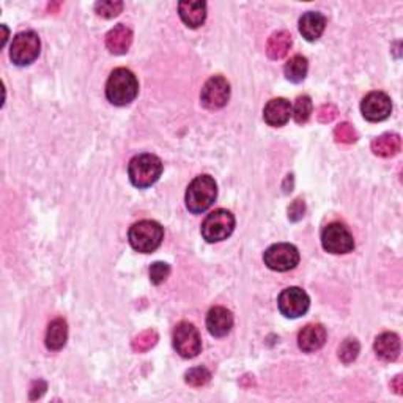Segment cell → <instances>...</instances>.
Masks as SVG:
<instances>
[{"mask_svg": "<svg viewBox=\"0 0 403 403\" xmlns=\"http://www.w3.org/2000/svg\"><path fill=\"white\" fill-rule=\"evenodd\" d=\"M139 93V82L134 73L117 68L110 73L106 84V96L114 106H128Z\"/></svg>", "mask_w": 403, "mask_h": 403, "instance_id": "obj_1", "label": "cell"}, {"mask_svg": "<svg viewBox=\"0 0 403 403\" xmlns=\"http://www.w3.org/2000/svg\"><path fill=\"white\" fill-rule=\"evenodd\" d=\"M162 174V161L158 156L150 153H142L134 156L130 161L128 175L131 183L139 189L150 188L159 180Z\"/></svg>", "mask_w": 403, "mask_h": 403, "instance_id": "obj_2", "label": "cell"}, {"mask_svg": "<svg viewBox=\"0 0 403 403\" xmlns=\"http://www.w3.org/2000/svg\"><path fill=\"white\" fill-rule=\"evenodd\" d=\"M218 197V184L210 175L196 177L186 191V206L194 214L204 213Z\"/></svg>", "mask_w": 403, "mask_h": 403, "instance_id": "obj_3", "label": "cell"}, {"mask_svg": "<svg viewBox=\"0 0 403 403\" xmlns=\"http://www.w3.org/2000/svg\"><path fill=\"white\" fill-rule=\"evenodd\" d=\"M128 238L134 251L142 253H152L159 248L164 240V229L156 221H139L130 229Z\"/></svg>", "mask_w": 403, "mask_h": 403, "instance_id": "obj_4", "label": "cell"}, {"mask_svg": "<svg viewBox=\"0 0 403 403\" xmlns=\"http://www.w3.org/2000/svg\"><path fill=\"white\" fill-rule=\"evenodd\" d=\"M235 230V216L227 210H214L202 224V236L208 243L227 240Z\"/></svg>", "mask_w": 403, "mask_h": 403, "instance_id": "obj_5", "label": "cell"}, {"mask_svg": "<svg viewBox=\"0 0 403 403\" xmlns=\"http://www.w3.org/2000/svg\"><path fill=\"white\" fill-rule=\"evenodd\" d=\"M40 36L33 31L21 32L13 38L10 46V58L14 65L27 66L33 63L40 56Z\"/></svg>", "mask_w": 403, "mask_h": 403, "instance_id": "obj_6", "label": "cell"}, {"mask_svg": "<svg viewBox=\"0 0 403 403\" xmlns=\"http://www.w3.org/2000/svg\"><path fill=\"white\" fill-rule=\"evenodd\" d=\"M265 265L273 271L286 273L300 263V252L290 243H278L268 248L263 253Z\"/></svg>", "mask_w": 403, "mask_h": 403, "instance_id": "obj_7", "label": "cell"}, {"mask_svg": "<svg viewBox=\"0 0 403 403\" xmlns=\"http://www.w3.org/2000/svg\"><path fill=\"white\" fill-rule=\"evenodd\" d=\"M174 348L184 360H192L202 350V339L197 328L192 323L182 322L174 331Z\"/></svg>", "mask_w": 403, "mask_h": 403, "instance_id": "obj_8", "label": "cell"}, {"mask_svg": "<svg viewBox=\"0 0 403 403\" xmlns=\"http://www.w3.org/2000/svg\"><path fill=\"white\" fill-rule=\"evenodd\" d=\"M230 100V84L226 78L213 76L205 82L200 92L202 106L208 110L222 109Z\"/></svg>", "mask_w": 403, "mask_h": 403, "instance_id": "obj_9", "label": "cell"}, {"mask_svg": "<svg viewBox=\"0 0 403 403\" xmlns=\"http://www.w3.org/2000/svg\"><path fill=\"white\" fill-rule=\"evenodd\" d=\"M322 244L331 253H348L355 249V240L350 230L339 222L328 224L322 232Z\"/></svg>", "mask_w": 403, "mask_h": 403, "instance_id": "obj_10", "label": "cell"}, {"mask_svg": "<svg viewBox=\"0 0 403 403\" xmlns=\"http://www.w3.org/2000/svg\"><path fill=\"white\" fill-rule=\"evenodd\" d=\"M278 305L283 317L298 318L309 310L310 300L303 288L288 287L279 295Z\"/></svg>", "mask_w": 403, "mask_h": 403, "instance_id": "obj_11", "label": "cell"}, {"mask_svg": "<svg viewBox=\"0 0 403 403\" xmlns=\"http://www.w3.org/2000/svg\"><path fill=\"white\" fill-rule=\"evenodd\" d=\"M361 112L365 120L383 122L392 112V101L383 92H370L361 103Z\"/></svg>", "mask_w": 403, "mask_h": 403, "instance_id": "obj_12", "label": "cell"}, {"mask_svg": "<svg viewBox=\"0 0 403 403\" xmlns=\"http://www.w3.org/2000/svg\"><path fill=\"white\" fill-rule=\"evenodd\" d=\"M206 328L213 337H224L234 328V315L229 309L216 305L206 315Z\"/></svg>", "mask_w": 403, "mask_h": 403, "instance_id": "obj_13", "label": "cell"}, {"mask_svg": "<svg viewBox=\"0 0 403 403\" xmlns=\"http://www.w3.org/2000/svg\"><path fill=\"white\" fill-rule=\"evenodd\" d=\"M326 342V330L318 323L304 326L298 334V347L304 353H313L322 348Z\"/></svg>", "mask_w": 403, "mask_h": 403, "instance_id": "obj_14", "label": "cell"}, {"mask_svg": "<svg viewBox=\"0 0 403 403\" xmlns=\"http://www.w3.org/2000/svg\"><path fill=\"white\" fill-rule=\"evenodd\" d=\"M290 117H292V104L286 98H274L268 101L263 109L265 122L273 128L283 126L290 120Z\"/></svg>", "mask_w": 403, "mask_h": 403, "instance_id": "obj_15", "label": "cell"}, {"mask_svg": "<svg viewBox=\"0 0 403 403\" xmlns=\"http://www.w3.org/2000/svg\"><path fill=\"white\" fill-rule=\"evenodd\" d=\"M132 43V32L130 27L123 24H118L114 28H110L109 33L106 35V48L109 49L110 54L122 56L125 52H128Z\"/></svg>", "mask_w": 403, "mask_h": 403, "instance_id": "obj_16", "label": "cell"}, {"mask_svg": "<svg viewBox=\"0 0 403 403\" xmlns=\"http://www.w3.org/2000/svg\"><path fill=\"white\" fill-rule=\"evenodd\" d=\"M326 18L318 11H308L300 18V32L308 41H317L323 35Z\"/></svg>", "mask_w": 403, "mask_h": 403, "instance_id": "obj_17", "label": "cell"}, {"mask_svg": "<svg viewBox=\"0 0 403 403\" xmlns=\"http://www.w3.org/2000/svg\"><path fill=\"white\" fill-rule=\"evenodd\" d=\"M375 353L380 360L392 362L399 357L400 355V339L395 333H383L380 334L373 343Z\"/></svg>", "mask_w": 403, "mask_h": 403, "instance_id": "obj_18", "label": "cell"}, {"mask_svg": "<svg viewBox=\"0 0 403 403\" xmlns=\"http://www.w3.org/2000/svg\"><path fill=\"white\" fill-rule=\"evenodd\" d=\"M178 14L182 21L191 28H197L205 22L206 4L202 2H180L178 4Z\"/></svg>", "mask_w": 403, "mask_h": 403, "instance_id": "obj_19", "label": "cell"}, {"mask_svg": "<svg viewBox=\"0 0 403 403\" xmlns=\"http://www.w3.org/2000/svg\"><path fill=\"white\" fill-rule=\"evenodd\" d=\"M293 44V38L287 31H279L270 36L266 44V54L271 61H279V58H283L288 51L292 49Z\"/></svg>", "mask_w": 403, "mask_h": 403, "instance_id": "obj_20", "label": "cell"}, {"mask_svg": "<svg viewBox=\"0 0 403 403\" xmlns=\"http://www.w3.org/2000/svg\"><path fill=\"white\" fill-rule=\"evenodd\" d=\"M68 340V325L63 318L52 320L46 333V347L52 352H58Z\"/></svg>", "mask_w": 403, "mask_h": 403, "instance_id": "obj_21", "label": "cell"}, {"mask_svg": "<svg viewBox=\"0 0 403 403\" xmlns=\"http://www.w3.org/2000/svg\"><path fill=\"white\" fill-rule=\"evenodd\" d=\"M402 148V139L399 134L386 132L383 136L373 139L372 142V152L382 158H391V156L397 155Z\"/></svg>", "mask_w": 403, "mask_h": 403, "instance_id": "obj_22", "label": "cell"}, {"mask_svg": "<svg viewBox=\"0 0 403 403\" xmlns=\"http://www.w3.org/2000/svg\"><path fill=\"white\" fill-rule=\"evenodd\" d=\"M308 70H309L308 58L303 56H295L286 63L283 73H286V78L290 82H293V84H300V82H303L305 76H308Z\"/></svg>", "mask_w": 403, "mask_h": 403, "instance_id": "obj_23", "label": "cell"}, {"mask_svg": "<svg viewBox=\"0 0 403 403\" xmlns=\"http://www.w3.org/2000/svg\"><path fill=\"white\" fill-rule=\"evenodd\" d=\"M312 100L309 98L308 95H303L300 98L296 100L295 108L292 109V115L295 118V122L298 125H304L308 123V120L310 118L312 114Z\"/></svg>", "mask_w": 403, "mask_h": 403, "instance_id": "obj_24", "label": "cell"}, {"mask_svg": "<svg viewBox=\"0 0 403 403\" xmlns=\"http://www.w3.org/2000/svg\"><path fill=\"white\" fill-rule=\"evenodd\" d=\"M156 342H158V334L152 330H148V331L140 333L137 337H134L132 350L136 353H145L156 345Z\"/></svg>", "mask_w": 403, "mask_h": 403, "instance_id": "obj_25", "label": "cell"}, {"mask_svg": "<svg viewBox=\"0 0 403 403\" xmlns=\"http://www.w3.org/2000/svg\"><path fill=\"white\" fill-rule=\"evenodd\" d=\"M123 10V2H118V0H104V2H96L95 4V11L98 16L112 19L118 16Z\"/></svg>", "mask_w": 403, "mask_h": 403, "instance_id": "obj_26", "label": "cell"}, {"mask_svg": "<svg viewBox=\"0 0 403 403\" xmlns=\"http://www.w3.org/2000/svg\"><path fill=\"white\" fill-rule=\"evenodd\" d=\"M210 380H211V373L205 367H192L186 372L184 375V382L194 387L205 386L206 383H210Z\"/></svg>", "mask_w": 403, "mask_h": 403, "instance_id": "obj_27", "label": "cell"}, {"mask_svg": "<svg viewBox=\"0 0 403 403\" xmlns=\"http://www.w3.org/2000/svg\"><path fill=\"white\" fill-rule=\"evenodd\" d=\"M360 342H357L356 339H345L342 342V345L339 347V357H340V361L342 362H345V364H350V362H353L357 355H360Z\"/></svg>", "mask_w": 403, "mask_h": 403, "instance_id": "obj_28", "label": "cell"}, {"mask_svg": "<svg viewBox=\"0 0 403 403\" xmlns=\"http://www.w3.org/2000/svg\"><path fill=\"white\" fill-rule=\"evenodd\" d=\"M334 137L340 144H353V142L357 140V132L350 123H340L334 130Z\"/></svg>", "mask_w": 403, "mask_h": 403, "instance_id": "obj_29", "label": "cell"}, {"mask_svg": "<svg viewBox=\"0 0 403 403\" xmlns=\"http://www.w3.org/2000/svg\"><path fill=\"white\" fill-rule=\"evenodd\" d=\"M170 274V266L164 262H156L150 268V281L155 286H159L164 281L169 278Z\"/></svg>", "mask_w": 403, "mask_h": 403, "instance_id": "obj_30", "label": "cell"}, {"mask_svg": "<svg viewBox=\"0 0 403 403\" xmlns=\"http://www.w3.org/2000/svg\"><path fill=\"white\" fill-rule=\"evenodd\" d=\"M305 213V205L303 199H296L292 205L288 206V219L290 221H300L303 219V216Z\"/></svg>", "mask_w": 403, "mask_h": 403, "instance_id": "obj_31", "label": "cell"}, {"mask_svg": "<svg viewBox=\"0 0 403 403\" xmlns=\"http://www.w3.org/2000/svg\"><path fill=\"white\" fill-rule=\"evenodd\" d=\"M335 117H337V109H335L333 104H325V106L320 108L317 112L318 122H322V123H330L334 120Z\"/></svg>", "mask_w": 403, "mask_h": 403, "instance_id": "obj_32", "label": "cell"}, {"mask_svg": "<svg viewBox=\"0 0 403 403\" xmlns=\"http://www.w3.org/2000/svg\"><path fill=\"white\" fill-rule=\"evenodd\" d=\"M46 389H48V386H46V383L43 382V380H38V382H33V384L31 387V399L32 400L40 399Z\"/></svg>", "mask_w": 403, "mask_h": 403, "instance_id": "obj_33", "label": "cell"}, {"mask_svg": "<svg viewBox=\"0 0 403 403\" xmlns=\"http://www.w3.org/2000/svg\"><path fill=\"white\" fill-rule=\"evenodd\" d=\"M392 387L395 389V392H397V394H402V391H403V386H402V375H397V377H395V380L392 382Z\"/></svg>", "mask_w": 403, "mask_h": 403, "instance_id": "obj_34", "label": "cell"}, {"mask_svg": "<svg viewBox=\"0 0 403 403\" xmlns=\"http://www.w3.org/2000/svg\"><path fill=\"white\" fill-rule=\"evenodd\" d=\"M4 38H2V43H0V46H5V43H6V35H9V31H6V27L4 26Z\"/></svg>", "mask_w": 403, "mask_h": 403, "instance_id": "obj_35", "label": "cell"}]
</instances>
